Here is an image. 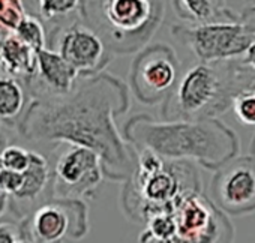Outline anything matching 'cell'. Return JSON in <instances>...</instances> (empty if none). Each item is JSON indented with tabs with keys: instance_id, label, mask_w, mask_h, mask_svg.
<instances>
[{
	"instance_id": "obj_10",
	"label": "cell",
	"mask_w": 255,
	"mask_h": 243,
	"mask_svg": "<svg viewBox=\"0 0 255 243\" xmlns=\"http://www.w3.org/2000/svg\"><path fill=\"white\" fill-rule=\"evenodd\" d=\"M104 177L99 155L78 144L69 147L57 158L54 167L53 189L59 198L92 197Z\"/></svg>"
},
{
	"instance_id": "obj_16",
	"label": "cell",
	"mask_w": 255,
	"mask_h": 243,
	"mask_svg": "<svg viewBox=\"0 0 255 243\" xmlns=\"http://www.w3.org/2000/svg\"><path fill=\"white\" fill-rule=\"evenodd\" d=\"M146 224L147 228L143 233V242H177L176 222L171 209H162L152 213L146 219Z\"/></svg>"
},
{
	"instance_id": "obj_27",
	"label": "cell",
	"mask_w": 255,
	"mask_h": 243,
	"mask_svg": "<svg viewBox=\"0 0 255 243\" xmlns=\"http://www.w3.org/2000/svg\"><path fill=\"white\" fill-rule=\"evenodd\" d=\"M251 2H252V0H251Z\"/></svg>"
},
{
	"instance_id": "obj_8",
	"label": "cell",
	"mask_w": 255,
	"mask_h": 243,
	"mask_svg": "<svg viewBox=\"0 0 255 243\" xmlns=\"http://www.w3.org/2000/svg\"><path fill=\"white\" fill-rule=\"evenodd\" d=\"M21 225L27 242L57 243L87 234V207L78 198H59L39 206Z\"/></svg>"
},
{
	"instance_id": "obj_24",
	"label": "cell",
	"mask_w": 255,
	"mask_h": 243,
	"mask_svg": "<svg viewBox=\"0 0 255 243\" xmlns=\"http://www.w3.org/2000/svg\"><path fill=\"white\" fill-rule=\"evenodd\" d=\"M8 204H9V195L0 189V216H2L6 212Z\"/></svg>"
},
{
	"instance_id": "obj_20",
	"label": "cell",
	"mask_w": 255,
	"mask_h": 243,
	"mask_svg": "<svg viewBox=\"0 0 255 243\" xmlns=\"http://www.w3.org/2000/svg\"><path fill=\"white\" fill-rule=\"evenodd\" d=\"M18 36L24 44L35 48L36 51L44 45V32L33 18H24L18 26Z\"/></svg>"
},
{
	"instance_id": "obj_6",
	"label": "cell",
	"mask_w": 255,
	"mask_h": 243,
	"mask_svg": "<svg viewBox=\"0 0 255 243\" xmlns=\"http://www.w3.org/2000/svg\"><path fill=\"white\" fill-rule=\"evenodd\" d=\"M177 242H231L236 230L212 200L201 191L186 192L171 203Z\"/></svg>"
},
{
	"instance_id": "obj_2",
	"label": "cell",
	"mask_w": 255,
	"mask_h": 243,
	"mask_svg": "<svg viewBox=\"0 0 255 243\" xmlns=\"http://www.w3.org/2000/svg\"><path fill=\"white\" fill-rule=\"evenodd\" d=\"M123 135L134 149H149L167 161H195L216 170L239 155L236 132L216 117L200 120H155L147 114L132 117Z\"/></svg>"
},
{
	"instance_id": "obj_9",
	"label": "cell",
	"mask_w": 255,
	"mask_h": 243,
	"mask_svg": "<svg viewBox=\"0 0 255 243\" xmlns=\"http://www.w3.org/2000/svg\"><path fill=\"white\" fill-rule=\"evenodd\" d=\"M212 201L227 215L242 216L255 212V161L234 156L215 170L210 182Z\"/></svg>"
},
{
	"instance_id": "obj_17",
	"label": "cell",
	"mask_w": 255,
	"mask_h": 243,
	"mask_svg": "<svg viewBox=\"0 0 255 243\" xmlns=\"http://www.w3.org/2000/svg\"><path fill=\"white\" fill-rule=\"evenodd\" d=\"M231 107L240 123L249 128H255V87L236 93Z\"/></svg>"
},
{
	"instance_id": "obj_5",
	"label": "cell",
	"mask_w": 255,
	"mask_h": 243,
	"mask_svg": "<svg viewBox=\"0 0 255 243\" xmlns=\"http://www.w3.org/2000/svg\"><path fill=\"white\" fill-rule=\"evenodd\" d=\"M171 35L200 62L239 59L255 42V6L230 21L173 26Z\"/></svg>"
},
{
	"instance_id": "obj_26",
	"label": "cell",
	"mask_w": 255,
	"mask_h": 243,
	"mask_svg": "<svg viewBox=\"0 0 255 243\" xmlns=\"http://www.w3.org/2000/svg\"><path fill=\"white\" fill-rule=\"evenodd\" d=\"M3 168V162H2V158H0V170Z\"/></svg>"
},
{
	"instance_id": "obj_18",
	"label": "cell",
	"mask_w": 255,
	"mask_h": 243,
	"mask_svg": "<svg viewBox=\"0 0 255 243\" xmlns=\"http://www.w3.org/2000/svg\"><path fill=\"white\" fill-rule=\"evenodd\" d=\"M80 0H39V12L45 20H56L74 12Z\"/></svg>"
},
{
	"instance_id": "obj_23",
	"label": "cell",
	"mask_w": 255,
	"mask_h": 243,
	"mask_svg": "<svg viewBox=\"0 0 255 243\" xmlns=\"http://www.w3.org/2000/svg\"><path fill=\"white\" fill-rule=\"evenodd\" d=\"M242 62L246 63L249 68H252L255 71V42H252L249 45V48L246 50V53L242 56Z\"/></svg>"
},
{
	"instance_id": "obj_22",
	"label": "cell",
	"mask_w": 255,
	"mask_h": 243,
	"mask_svg": "<svg viewBox=\"0 0 255 243\" xmlns=\"http://www.w3.org/2000/svg\"><path fill=\"white\" fill-rule=\"evenodd\" d=\"M26 242L21 225L11 222H0V243H21Z\"/></svg>"
},
{
	"instance_id": "obj_19",
	"label": "cell",
	"mask_w": 255,
	"mask_h": 243,
	"mask_svg": "<svg viewBox=\"0 0 255 243\" xmlns=\"http://www.w3.org/2000/svg\"><path fill=\"white\" fill-rule=\"evenodd\" d=\"M3 167L14 171H24L30 164V150L20 146H8L0 152Z\"/></svg>"
},
{
	"instance_id": "obj_3",
	"label": "cell",
	"mask_w": 255,
	"mask_h": 243,
	"mask_svg": "<svg viewBox=\"0 0 255 243\" xmlns=\"http://www.w3.org/2000/svg\"><path fill=\"white\" fill-rule=\"evenodd\" d=\"M255 87V71L242 59L200 62L183 71L162 101L164 120H200L225 113L236 93Z\"/></svg>"
},
{
	"instance_id": "obj_12",
	"label": "cell",
	"mask_w": 255,
	"mask_h": 243,
	"mask_svg": "<svg viewBox=\"0 0 255 243\" xmlns=\"http://www.w3.org/2000/svg\"><path fill=\"white\" fill-rule=\"evenodd\" d=\"M80 74L59 53L39 48L36 51V83L45 96H60L71 92Z\"/></svg>"
},
{
	"instance_id": "obj_7",
	"label": "cell",
	"mask_w": 255,
	"mask_h": 243,
	"mask_svg": "<svg viewBox=\"0 0 255 243\" xmlns=\"http://www.w3.org/2000/svg\"><path fill=\"white\" fill-rule=\"evenodd\" d=\"M179 75L180 60L170 45H147L131 65V90L141 104L156 105L167 98Z\"/></svg>"
},
{
	"instance_id": "obj_21",
	"label": "cell",
	"mask_w": 255,
	"mask_h": 243,
	"mask_svg": "<svg viewBox=\"0 0 255 243\" xmlns=\"http://www.w3.org/2000/svg\"><path fill=\"white\" fill-rule=\"evenodd\" d=\"M23 171H14L9 168L0 170V189L6 192L9 197L17 194L23 185Z\"/></svg>"
},
{
	"instance_id": "obj_4",
	"label": "cell",
	"mask_w": 255,
	"mask_h": 243,
	"mask_svg": "<svg viewBox=\"0 0 255 243\" xmlns=\"http://www.w3.org/2000/svg\"><path fill=\"white\" fill-rule=\"evenodd\" d=\"M84 12L107 48L132 51L159 26V0H84Z\"/></svg>"
},
{
	"instance_id": "obj_14",
	"label": "cell",
	"mask_w": 255,
	"mask_h": 243,
	"mask_svg": "<svg viewBox=\"0 0 255 243\" xmlns=\"http://www.w3.org/2000/svg\"><path fill=\"white\" fill-rule=\"evenodd\" d=\"M23 176L20 191L11 197L18 203H33L41 197L51 180V171L47 159L38 152H30V164L23 171Z\"/></svg>"
},
{
	"instance_id": "obj_25",
	"label": "cell",
	"mask_w": 255,
	"mask_h": 243,
	"mask_svg": "<svg viewBox=\"0 0 255 243\" xmlns=\"http://www.w3.org/2000/svg\"><path fill=\"white\" fill-rule=\"evenodd\" d=\"M251 152H252V158H254V161H255V135H254V140H252V144H251Z\"/></svg>"
},
{
	"instance_id": "obj_13",
	"label": "cell",
	"mask_w": 255,
	"mask_h": 243,
	"mask_svg": "<svg viewBox=\"0 0 255 243\" xmlns=\"http://www.w3.org/2000/svg\"><path fill=\"white\" fill-rule=\"evenodd\" d=\"M171 5L174 14L189 24L230 21L239 17L227 8L225 0H171Z\"/></svg>"
},
{
	"instance_id": "obj_15",
	"label": "cell",
	"mask_w": 255,
	"mask_h": 243,
	"mask_svg": "<svg viewBox=\"0 0 255 243\" xmlns=\"http://www.w3.org/2000/svg\"><path fill=\"white\" fill-rule=\"evenodd\" d=\"M26 108V95L23 86L12 77L0 75V120H14Z\"/></svg>"
},
{
	"instance_id": "obj_1",
	"label": "cell",
	"mask_w": 255,
	"mask_h": 243,
	"mask_svg": "<svg viewBox=\"0 0 255 243\" xmlns=\"http://www.w3.org/2000/svg\"><path fill=\"white\" fill-rule=\"evenodd\" d=\"M129 107L125 83L110 74L86 80L60 96L35 99L18 129L30 141H57L86 146L102 162L104 176L129 179L135 168L134 155L125 147L114 119Z\"/></svg>"
},
{
	"instance_id": "obj_11",
	"label": "cell",
	"mask_w": 255,
	"mask_h": 243,
	"mask_svg": "<svg viewBox=\"0 0 255 243\" xmlns=\"http://www.w3.org/2000/svg\"><path fill=\"white\" fill-rule=\"evenodd\" d=\"M57 53L78 74H95L104 68L108 60V48L102 38L93 30L81 24H74L60 33Z\"/></svg>"
}]
</instances>
